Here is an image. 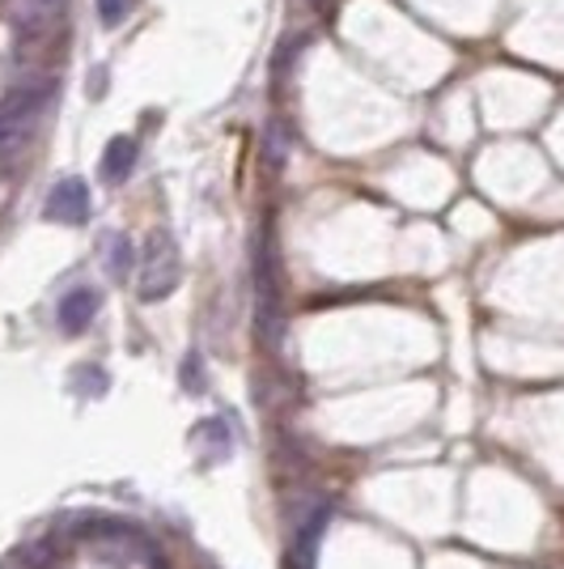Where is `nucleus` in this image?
<instances>
[{
  "label": "nucleus",
  "instance_id": "6",
  "mask_svg": "<svg viewBox=\"0 0 564 569\" xmlns=\"http://www.w3.org/2000/svg\"><path fill=\"white\" fill-rule=\"evenodd\" d=\"M94 315H98V289H90V284L69 289V293L60 298V310H56L60 332L64 336H81L90 323H94Z\"/></svg>",
  "mask_w": 564,
  "mask_h": 569
},
{
  "label": "nucleus",
  "instance_id": "2",
  "mask_svg": "<svg viewBox=\"0 0 564 569\" xmlns=\"http://www.w3.org/2000/svg\"><path fill=\"white\" fill-rule=\"evenodd\" d=\"M183 277V260H179V247L165 230H153L144 238L141 251V277H137V298L141 302H162L179 289Z\"/></svg>",
  "mask_w": 564,
  "mask_h": 569
},
{
  "label": "nucleus",
  "instance_id": "3",
  "mask_svg": "<svg viewBox=\"0 0 564 569\" xmlns=\"http://www.w3.org/2000/svg\"><path fill=\"white\" fill-rule=\"evenodd\" d=\"M43 217L56 221V226H85L90 221V188H85V179H60L48 191Z\"/></svg>",
  "mask_w": 564,
  "mask_h": 569
},
{
  "label": "nucleus",
  "instance_id": "9",
  "mask_svg": "<svg viewBox=\"0 0 564 569\" xmlns=\"http://www.w3.org/2000/svg\"><path fill=\"white\" fill-rule=\"evenodd\" d=\"M107 268H111V277H128V268H132V242L128 238H111V260H107Z\"/></svg>",
  "mask_w": 564,
  "mask_h": 569
},
{
  "label": "nucleus",
  "instance_id": "4",
  "mask_svg": "<svg viewBox=\"0 0 564 569\" xmlns=\"http://www.w3.org/2000/svg\"><path fill=\"white\" fill-rule=\"evenodd\" d=\"M64 9H69V0H13L9 4V22H13L18 34L39 39V34H48V30L60 26Z\"/></svg>",
  "mask_w": 564,
  "mask_h": 569
},
{
  "label": "nucleus",
  "instance_id": "8",
  "mask_svg": "<svg viewBox=\"0 0 564 569\" xmlns=\"http://www.w3.org/2000/svg\"><path fill=\"white\" fill-rule=\"evenodd\" d=\"M195 447L204 451V459L221 463L230 455V433H225L221 421H204V426H195Z\"/></svg>",
  "mask_w": 564,
  "mask_h": 569
},
{
  "label": "nucleus",
  "instance_id": "11",
  "mask_svg": "<svg viewBox=\"0 0 564 569\" xmlns=\"http://www.w3.org/2000/svg\"><path fill=\"white\" fill-rule=\"evenodd\" d=\"M183 382H188V391H200L204 379H195V357H188V366H183Z\"/></svg>",
  "mask_w": 564,
  "mask_h": 569
},
{
  "label": "nucleus",
  "instance_id": "1",
  "mask_svg": "<svg viewBox=\"0 0 564 569\" xmlns=\"http://www.w3.org/2000/svg\"><path fill=\"white\" fill-rule=\"evenodd\" d=\"M48 94H51L48 81L18 86V90L4 94V102H0V167L18 162L26 153V144L34 137V123H39L43 107H48Z\"/></svg>",
  "mask_w": 564,
  "mask_h": 569
},
{
  "label": "nucleus",
  "instance_id": "10",
  "mask_svg": "<svg viewBox=\"0 0 564 569\" xmlns=\"http://www.w3.org/2000/svg\"><path fill=\"white\" fill-rule=\"evenodd\" d=\"M128 9H132V0H98V18L102 26H119L128 18Z\"/></svg>",
  "mask_w": 564,
  "mask_h": 569
},
{
  "label": "nucleus",
  "instance_id": "7",
  "mask_svg": "<svg viewBox=\"0 0 564 569\" xmlns=\"http://www.w3.org/2000/svg\"><path fill=\"white\" fill-rule=\"evenodd\" d=\"M137 167V141L132 137H115V141L107 144V153H102V179L107 183H123L128 174Z\"/></svg>",
  "mask_w": 564,
  "mask_h": 569
},
{
  "label": "nucleus",
  "instance_id": "5",
  "mask_svg": "<svg viewBox=\"0 0 564 569\" xmlns=\"http://www.w3.org/2000/svg\"><path fill=\"white\" fill-rule=\"evenodd\" d=\"M259 323H263V336L276 340L281 336V281H276V263H272V251H259Z\"/></svg>",
  "mask_w": 564,
  "mask_h": 569
}]
</instances>
